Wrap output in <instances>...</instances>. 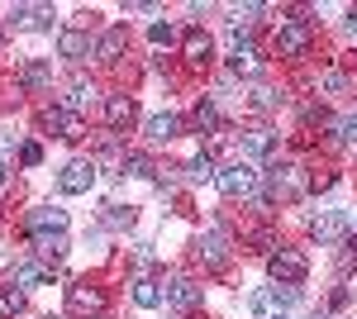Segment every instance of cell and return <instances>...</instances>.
Returning <instances> with one entry per match:
<instances>
[{"mask_svg":"<svg viewBox=\"0 0 357 319\" xmlns=\"http://www.w3.org/2000/svg\"><path fill=\"white\" fill-rule=\"evenodd\" d=\"M67 91H72V96H67V110H82L86 101L96 96V86H91L86 77H72V86H67Z\"/></svg>","mask_w":357,"mask_h":319,"instance_id":"obj_26","label":"cell"},{"mask_svg":"<svg viewBox=\"0 0 357 319\" xmlns=\"http://www.w3.org/2000/svg\"><path fill=\"white\" fill-rule=\"evenodd\" d=\"M20 29H53V5H15Z\"/></svg>","mask_w":357,"mask_h":319,"instance_id":"obj_15","label":"cell"},{"mask_svg":"<svg viewBox=\"0 0 357 319\" xmlns=\"http://www.w3.org/2000/svg\"><path fill=\"white\" fill-rule=\"evenodd\" d=\"M314 319H324V315H314Z\"/></svg>","mask_w":357,"mask_h":319,"instance_id":"obj_40","label":"cell"},{"mask_svg":"<svg viewBox=\"0 0 357 319\" xmlns=\"http://www.w3.org/2000/svg\"><path fill=\"white\" fill-rule=\"evenodd\" d=\"M348 229H353V214L348 210H329V214H314V219H310V234H314L319 243L348 239Z\"/></svg>","mask_w":357,"mask_h":319,"instance_id":"obj_5","label":"cell"},{"mask_svg":"<svg viewBox=\"0 0 357 319\" xmlns=\"http://www.w3.org/2000/svg\"><path fill=\"white\" fill-rule=\"evenodd\" d=\"M234 72H238V77H252V72H257V53H252L248 43L234 53Z\"/></svg>","mask_w":357,"mask_h":319,"instance_id":"obj_29","label":"cell"},{"mask_svg":"<svg viewBox=\"0 0 357 319\" xmlns=\"http://www.w3.org/2000/svg\"><path fill=\"white\" fill-rule=\"evenodd\" d=\"M134 219H138L134 205H105V214H100L105 229H134Z\"/></svg>","mask_w":357,"mask_h":319,"instance_id":"obj_22","label":"cell"},{"mask_svg":"<svg viewBox=\"0 0 357 319\" xmlns=\"http://www.w3.org/2000/svg\"><path fill=\"white\" fill-rule=\"evenodd\" d=\"M167 305H176V310H195V305H200V286H195V281H186V276H181V281H172V286H167Z\"/></svg>","mask_w":357,"mask_h":319,"instance_id":"obj_13","label":"cell"},{"mask_svg":"<svg viewBox=\"0 0 357 319\" xmlns=\"http://www.w3.org/2000/svg\"><path fill=\"white\" fill-rule=\"evenodd\" d=\"M296 305V286H272V291H252L248 295V310L252 319H281V310Z\"/></svg>","mask_w":357,"mask_h":319,"instance_id":"obj_2","label":"cell"},{"mask_svg":"<svg viewBox=\"0 0 357 319\" xmlns=\"http://www.w3.org/2000/svg\"><path fill=\"white\" fill-rule=\"evenodd\" d=\"M200 258L210 267H220L224 258H229V239H224V229H210L205 239H200Z\"/></svg>","mask_w":357,"mask_h":319,"instance_id":"obj_18","label":"cell"},{"mask_svg":"<svg viewBox=\"0 0 357 319\" xmlns=\"http://www.w3.org/2000/svg\"><path fill=\"white\" fill-rule=\"evenodd\" d=\"M181 53H186L191 67H205L210 53H215V43H210V34H205V29H191V34H186V43H181Z\"/></svg>","mask_w":357,"mask_h":319,"instance_id":"obj_12","label":"cell"},{"mask_svg":"<svg viewBox=\"0 0 357 319\" xmlns=\"http://www.w3.org/2000/svg\"><path fill=\"white\" fill-rule=\"evenodd\" d=\"M15 315H24V291L20 286H5L0 291V319H15Z\"/></svg>","mask_w":357,"mask_h":319,"instance_id":"obj_25","label":"cell"},{"mask_svg":"<svg viewBox=\"0 0 357 319\" xmlns=\"http://www.w3.org/2000/svg\"><path fill=\"white\" fill-rule=\"evenodd\" d=\"M338 138H343V143H357V114H348V119L338 124Z\"/></svg>","mask_w":357,"mask_h":319,"instance_id":"obj_34","label":"cell"},{"mask_svg":"<svg viewBox=\"0 0 357 319\" xmlns=\"http://www.w3.org/2000/svg\"><path fill=\"white\" fill-rule=\"evenodd\" d=\"M215 181H220L224 195H252V186H257V167H252V162H234V167H224Z\"/></svg>","mask_w":357,"mask_h":319,"instance_id":"obj_6","label":"cell"},{"mask_svg":"<svg viewBox=\"0 0 357 319\" xmlns=\"http://www.w3.org/2000/svg\"><path fill=\"white\" fill-rule=\"evenodd\" d=\"M43 124H48V129H53L57 138H67V143H77V138L86 133L82 114H77V110H67V105H53L48 114H43Z\"/></svg>","mask_w":357,"mask_h":319,"instance_id":"obj_7","label":"cell"},{"mask_svg":"<svg viewBox=\"0 0 357 319\" xmlns=\"http://www.w3.org/2000/svg\"><path fill=\"white\" fill-rule=\"evenodd\" d=\"M252 96H257V105H262V110H272V105H276V91H272V86H257Z\"/></svg>","mask_w":357,"mask_h":319,"instance_id":"obj_36","label":"cell"},{"mask_svg":"<svg viewBox=\"0 0 357 319\" xmlns=\"http://www.w3.org/2000/svg\"><path fill=\"white\" fill-rule=\"evenodd\" d=\"M353 229H357V219H353Z\"/></svg>","mask_w":357,"mask_h":319,"instance_id":"obj_41","label":"cell"},{"mask_svg":"<svg viewBox=\"0 0 357 319\" xmlns=\"http://www.w3.org/2000/svg\"><path fill=\"white\" fill-rule=\"evenodd\" d=\"M0 186H5V162H0Z\"/></svg>","mask_w":357,"mask_h":319,"instance_id":"obj_38","label":"cell"},{"mask_svg":"<svg viewBox=\"0 0 357 319\" xmlns=\"http://www.w3.org/2000/svg\"><path fill=\"white\" fill-rule=\"evenodd\" d=\"M276 153V133L272 129H252V133H243V162H252V158H272Z\"/></svg>","mask_w":357,"mask_h":319,"instance_id":"obj_14","label":"cell"},{"mask_svg":"<svg viewBox=\"0 0 357 319\" xmlns=\"http://www.w3.org/2000/svg\"><path fill=\"white\" fill-rule=\"evenodd\" d=\"M324 91H348V81H343V72H324Z\"/></svg>","mask_w":357,"mask_h":319,"instance_id":"obj_37","label":"cell"},{"mask_svg":"<svg viewBox=\"0 0 357 319\" xmlns=\"http://www.w3.org/2000/svg\"><path fill=\"white\" fill-rule=\"evenodd\" d=\"M20 162H24V167H38V162H43V148H38V143H24V148H20Z\"/></svg>","mask_w":357,"mask_h":319,"instance_id":"obj_32","label":"cell"},{"mask_svg":"<svg viewBox=\"0 0 357 319\" xmlns=\"http://www.w3.org/2000/svg\"><path fill=\"white\" fill-rule=\"evenodd\" d=\"M148 38H153L158 48H172V43H176V24H162V20H158V24L148 29Z\"/></svg>","mask_w":357,"mask_h":319,"instance_id":"obj_30","label":"cell"},{"mask_svg":"<svg viewBox=\"0 0 357 319\" xmlns=\"http://www.w3.org/2000/svg\"><path fill=\"white\" fill-rule=\"evenodd\" d=\"M129 177H153V162H148V153H124V162H119Z\"/></svg>","mask_w":357,"mask_h":319,"instance_id":"obj_28","label":"cell"},{"mask_svg":"<svg viewBox=\"0 0 357 319\" xmlns=\"http://www.w3.org/2000/svg\"><path fill=\"white\" fill-rule=\"evenodd\" d=\"M20 81H24V86H48V81H53V67H48V62H29L24 72H20Z\"/></svg>","mask_w":357,"mask_h":319,"instance_id":"obj_27","label":"cell"},{"mask_svg":"<svg viewBox=\"0 0 357 319\" xmlns=\"http://www.w3.org/2000/svg\"><path fill=\"white\" fill-rule=\"evenodd\" d=\"M91 181H96V162H67L62 167V177H57V186H62V195H82V191H91Z\"/></svg>","mask_w":357,"mask_h":319,"instance_id":"obj_8","label":"cell"},{"mask_svg":"<svg viewBox=\"0 0 357 319\" xmlns=\"http://www.w3.org/2000/svg\"><path fill=\"white\" fill-rule=\"evenodd\" d=\"M267 272H272L276 286H301L310 262H305V253H296V248H276L272 258H267Z\"/></svg>","mask_w":357,"mask_h":319,"instance_id":"obj_1","label":"cell"},{"mask_svg":"<svg viewBox=\"0 0 357 319\" xmlns=\"http://www.w3.org/2000/svg\"><path fill=\"white\" fill-rule=\"evenodd\" d=\"M43 281H48V267L43 262H15V272H10V286H20V291H24V286H43Z\"/></svg>","mask_w":357,"mask_h":319,"instance_id":"obj_16","label":"cell"},{"mask_svg":"<svg viewBox=\"0 0 357 319\" xmlns=\"http://www.w3.org/2000/svg\"><path fill=\"white\" fill-rule=\"evenodd\" d=\"M143 129H148L153 143H172V138H176V114H153Z\"/></svg>","mask_w":357,"mask_h":319,"instance_id":"obj_21","label":"cell"},{"mask_svg":"<svg viewBox=\"0 0 357 319\" xmlns=\"http://www.w3.org/2000/svg\"><path fill=\"white\" fill-rule=\"evenodd\" d=\"M33 248H38L48 262H57V258L67 253V234H33Z\"/></svg>","mask_w":357,"mask_h":319,"instance_id":"obj_23","label":"cell"},{"mask_svg":"<svg viewBox=\"0 0 357 319\" xmlns=\"http://www.w3.org/2000/svg\"><path fill=\"white\" fill-rule=\"evenodd\" d=\"M0 48H5V29H0Z\"/></svg>","mask_w":357,"mask_h":319,"instance_id":"obj_39","label":"cell"},{"mask_svg":"<svg viewBox=\"0 0 357 319\" xmlns=\"http://www.w3.org/2000/svg\"><path fill=\"white\" fill-rule=\"evenodd\" d=\"M134 305L158 310V305H162V286H158V281H148V276H138V281H134Z\"/></svg>","mask_w":357,"mask_h":319,"instance_id":"obj_19","label":"cell"},{"mask_svg":"<svg viewBox=\"0 0 357 319\" xmlns=\"http://www.w3.org/2000/svg\"><path fill=\"white\" fill-rule=\"evenodd\" d=\"M252 248L272 258V253H276V234H272V229H257V234H252Z\"/></svg>","mask_w":357,"mask_h":319,"instance_id":"obj_31","label":"cell"},{"mask_svg":"<svg viewBox=\"0 0 357 319\" xmlns=\"http://www.w3.org/2000/svg\"><path fill=\"white\" fill-rule=\"evenodd\" d=\"M310 43H314V29L305 24V20H286V24L276 29V53L281 57H305Z\"/></svg>","mask_w":357,"mask_h":319,"instance_id":"obj_3","label":"cell"},{"mask_svg":"<svg viewBox=\"0 0 357 319\" xmlns=\"http://www.w3.org/2000/svg\"><path fill=\"white\" fill-rule=\"evenodd\" d=\"M186 177H191V181H210V177H220V162H215V153H195Z\"/></svg>","mask_w":357,"mask_h":319,"instance_id":"obj_24","label":"cell"},{"mask_svg":"<svg viewBox=\"0 0 357 319\" xmlns=\"http://www.w3.org/2000/svg\"><path fill=\"white\" fill-rule=\"evenodd\" d=\"M124 43H129V29H105V34H100V43H96V57H100V62H114V57L124 53Z\"/></svg>","mask_w":357,"mask_h":319,"instance_id":"obj_17","label":"cell"},{"mask_svg":"<svg viewBox=\"0 0 357 319\" xmlns=\"http://www.w3.org/2000/svg\"><path fill=\"white\" fill-rule=\"evenodd\" d=\"M29 234H67V210L38 205V210L29 214Z\"/></svg>","mask_w":357,"mask_h":319,"instance_id":"obj_9","label":"cell"},{"mask_svg":"<svg viewBox=\"0 0 357 319\" xmlns=\"http://www.w3.org/2000/svg\"><path fill=\"white\" fill-rule=\"evenodd\" d=\"M134 114H138L134 96H110V101H105V124H110L114 133L129 129V124H134Z\"/></svg>","mask_w":357,"mask_h":319,"instance_id":"obj_11","label":"cell"},{"mask_svg":"<svg viewBox=\"0 0 357 319\" xmlns=\"http://www.w3.org/2000/svg\"><path fill=\"white\" fill-rule=\"evenodd\" d=\"M57 53L67 57V62L91 57V34H86V29H62V34H57Z\"/></svg>","mask_w":357,"mask_h":319,"instance_id":"obj_10","label":"cell"},{"mask_svg":"<svg viewBox=\"0 0 357 319\" xmlns=\"http://www.w3.org/2000/svg\"><path fill=\"white\" fill-rule=\"evenodd\" d=\"M333 181H338V177H333V172H314V177H310V191H314V195H319V191H329Z\"/></svg>","mask_w":357,"mask_h":319,"instance_id":"obj_33","label":"cell"},{"mask_svg":"<svg viewBox=\"0 0 357 319\" xmlns=\"http://www.w3.org/2000/svg\"><path fill=\"white\" fill-rule=\"evenodd\" d=\"M191 124L200 133H215V129H220V105H215V101H200V105L191 110Z\"/></svg>","mask_w":357,"mask_h":319,"instance_id":"obj_20","label":"cell"},{"mask_svg":"<svg viewBox=\"0 0 357 319\" xmlns=\"http://www.w3.org/2000/svg\"><path fill=\"white\" fill-rule=\"evenodd\" d=\"M338 267H343V272H353V267H357V239L348 243V248H343V258H338Z\"/></svg>","mask_w":357,"mask_h":319,"instance_id":"obj_35","label":"cell"},{"mask_svg":"<svg viewBox=\"0 0 357 319\" xmlns=\"http://www.w3.org/2000/svg\"><path fill=\"white\" fill-rule=\"evenodd\" d=\"M67 310H72V315H82V319L100 315V310H105V291H100V286H91V281H72V286H67Z\"/></svg>","mask_w":357,"mask_h":319,"instance_id":"obj_4","label":"cell"}]
</instances>
